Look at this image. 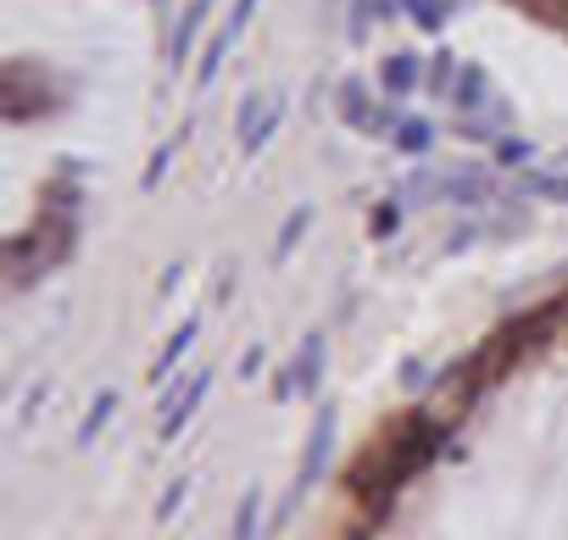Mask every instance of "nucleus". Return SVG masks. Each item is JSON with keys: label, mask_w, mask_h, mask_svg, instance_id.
Wrapping results in <instances>:
<instances>
[{"label": "nucleus", "mask_w": 568, "mask_h": 540, "mask_svg": "<svg viewBox=\"0 0 568 540\" xmlns=\"http://www.w3.org/2000/svg\"><path fill=\"white\" fill-rule=\"evenodd\" d=\"M446 446H452V429H446L441 418H430V413H412L391 440H379V446H373L362 463H351L346 484H351L357 502H368L373 513H385L396 490H402L418 468H430Z\"/></svg>", "instance_id": "f257e3e1"}, {"label": "nucleus", "mask_w": 568, "mask_h": 540, "mask_svg": "<svg viewBox=\"0 0 568 540\" xmlns=\"http://www.w3.org/2000/svg\"><path fill=\"white\" fill-rule=\"evenodd\" d=\"M335 434H341V413H335V402H318V418H312V434H307V452H301L296 484H291V496H284V507H279L273 529L291 524V518H296V507L307 502V490L329 474V457H335Z\"/></svg>", "instance_id": "f03ea898"}, {"label": "nucleus", "mask_w": 568, "mask_h": 540, "mask_svg": "<svg viewBox=\"0 0 568 540\" xmlns=\"http://www.w3.org/2000/svg\"><path fill=\"white\" fill-rule=\"evenodd\" d=\"M335 112H341L346 128L373 134V139H391V128L402 118V107L385 101V95H373V84H362V78H341L335 84Z\"/></svg>", "instance_id": "7ed1b4c3"}, {"label": "nucleus", "mask_w": 568, "mask_h": 540, "mask_svg": "<svg viewBox=\"0 0 568 540\" xmlns=\"http://www.w3.org/2000/svg\"><path fill=\"white\" fill-rule=\"evenodd\" d=\"M207 390H212V368H196L184 384H168L162 390V424H157V434L162 440H178L189 429V418H196V407L207 402Z\"/></svg>", "instance_id": "20e7f679"}, {"label": "nucleus", "mask_w": 568, "mask_h": 540, "mask_svg": "<svg viewBox=\"0 0 568 540\" xmlns=\"http://www.w3.org/2000/svg\"><path fill=\"white\" fill-rule=\"evenodd\" d=\"M423 73H430V57L423 51H391L385 62H379V95H385V101H412V89H423Z\"/></svg>", "instance_id": "39448f33"}, {"label": "nucleus", "mask_w": 568, "mask_h": 540, "mask_svg": "<svg viewBox=\"0 0 568 540\" xmlns=\"http://www.w3.org/2000/svg\"><path fill=\"white\" fill-rule=\"evenodd\" d=\"M212 7H218V0H189V7L178 12V28L168 34V62H173V68H184L189 57H196V45H207L201 34H207V23H212Z\"/></svg>", "instance_id": "423d86ee"}, {"label": "nucleus", "mask_w": 568, "mask_h": 540, "mask_svg": "<svg viewBox=\"0 0 568 540\" xmlns=\"http://www.w3.org/2000/svg\"><path fill=\"white\" fill-rule=\"evenodd\" d=\"M323 363H329V334L323 329H312V334H301V346H296V384H301V396L307 402H318V390H323Z\"/></svg>", "instance_id": "0eeeda50"}, {"label": "nucleus", "mask_w": 568, "mask_h": 540, "mask_svg": "<svg viewBox=\"0 0 568 540\" xmlns=\"http://www.w3.org/2000/svg\"><path fill=\"white\" fill-rule=\"evenodd\" d=\"M452 112L457 118H473V112H491V73L480 62H468L452 84Z\"/></svg>", "instance_id": "6e6552de"}, {"label": "nucleus", "mask_w": 568, "mask_h": 540, "mask_svg": "<svg viewBox=\"0 0 568 540\" xmlns=\"http://www.w3.org/2000/svg\"><path fill=\"white\" fill-rule=\"evenodd\" d=\"M196 340H201V318H184V323H178V334L162 346L157 368H151V384H168V379L178 373V363H184L189 352H196Z\"/></svg>", "instance_id": "1a4fd4ad"}, {"label": "nucleus", "mask_w": 568, "mask_h": 540, "mask_svg": "<svg viewBox=\"0 0 568 540\" xmlns=\"http://www.w3.org/2000/svg\"><path fill=\"white\" fill-rule=\"evenodd\" d=\"M391 151H402V157H430V151H435V123L402 112L396 128H391Z\"/></svg>", "instance_id": "9d476101"}, {"label": "nucleus", "mask_w": 568, "mask_h": 540, "mask_svg": "<svg viewBox=\"0 0 568 540\" xmlns=\"http://www.w3.org/2000/svg\"><path fill=\"white\" fill-rule=\"evenodd\" d=\"M312 218H318V207L312 201H301V207H291V218L279 223V240H273V262H291L296 257V245L307 240V229H312Z\"/></svg>", "instance_id": "9b49d317"}, {"label": "nucleus", "mask_w": 568, "mask_h": 540, "mask_svg": "<svg viewBox=\"0 0 568 540\" xmlns=\"http://www.w3.org/2000/svg\"><path fill=\"white\" fill-rule=\"evenodd\" d=\"M452 7H457V0H396V12L412 28H423V34H441L452 23Z\"/></svg>", "instance_id": "f8f14e48"}, {"label": "nucleus", "mask_w": 568, "mask_h": 540, "mask_svg": "<svg viewBox=\"0 0 568 540\" xmlns=\"http://www.w3.org/2000/svg\"><path fill=\"white\" fill-rule=\"evenodd\" d=\"M112 413H118V390H101V396H95L89 402V413H84V424H78V452H89L95 446V440H101L107 434V424H112Z\"/></svg>", "instance_id": "ddd939ff"}, {"label": "nucleus", "mask_w": 568, "mask_h": 540, "mask_svg": "<svg viewBox=\"0 0 568 540\" xmlns=\"http://www.w3.org/2000/svg\"><path fill=\"white\" fill-rule=\"evenodd\" d=\"M229 51H234V39H229V28H218V34H207V45H201V62H196V89H212V84H218V73H223V62H229Z\"/></svg>", "instance_id": "4468645a"}, {"label": "nucleus", "mask_w": 568, "mask_h": 540, "mask_svg": "<svg viewBox=\"0 0 568 540\" xmlns=\"http://www.w3.org/2000/svg\"><path fill=\"white\" fill-rule=\"evenodd\" d=\"M457 73H462V68H457V57H452V51H435V57H430V73H423V89H430L435 101H452Z\"/></svg>", "instance_id": "2eb2a0df"}, {"label": "nucleus", "mask_w": 568, "mask_h": 540, "mask_svg": "<svg viewBox=\"0 0 568 540\" xmlns=\"http://www.w3.org/2000/svg\"><path fill=\"white\" fill-rule=\"evenodd\" d=\"M524 195H541V201H563V207H568V168H563V173L524 168Z\"/></svg>", "instance_id": "dca6fc26"}, {"label": "nucleus", "mask_w": 568, "mask_h": 540, "mask_svg": "<svg viewBox=\"0 0 568 540\" xmlns=\"http://www.w3.org/2000/svg\"><path fill=\"white\" fill-rule=\"evenodd\" d=\"M284 112H291V101H284V95H273V107L262 112V123H257V128H251V139L240 145V151H246V157H262V151H268V139L279 134V123H284Z\"/></svg>", "instance_id": "f3484780"}, {"label": "nucleus", "mask_w": 568, "mask_h": 540, "mask_svg": "<svg viewBox=\"0 0 568 540\" xmlns=\"http://www.w3.org/2000/svg\"><path fill=\"white\" fill-rule=\"evenodd\" d=\"M491 157H496L502 168H535V139H524V134H502V139L491 145Z\"/></svg>", "instance_id": "a211bd4d"}, {"label": "nucleus", "mask_w": 568, "mask_h": 540, "mask_svg": "<svg viewBox=\"0 0 568 540\" xmlns=\"http://www.w3.org/2000/svg\"><path fill=\"white\" fill-rule=\"evenodd\" d=\"M257 524H262V490L251 484L246 496H240V507H234V529H229V540H257Z\"/></svg>", "instance_id": "6ab92c4d"}, {"label": "nucleus", "mask_w": 568, "mask_h": 540, "mask_svg": "<svg viewBox=\"0 0 568 540\" xmlns=\"http://www.w3.org/2000/svg\"><path fill=\"white\" fill-rule=\"evenodd\" d=\"M273 107V95H262V89H251L246 101H240V112H234V134H240V145L251 139V128L262 123V112Z\"/></svg>", "instance_id": "aec40b11"}, {"label": "nucleus", "mask_w": 568, "mask_h": 540, "mask_svg": "<svg viewBox=\"0 0 568 540\" xmlns=\"http://www.w3.org/2000/svg\"><path fill=\"white\" fill-rule=\"evenodd\" d=\"M178 145H184V134H173V139L157 145V157L146 162V189H162V179H168V168H173V157H178Z\"/></svg>", "instance_id": "412c9836"}, {"label": "nucleus", "mask_w": 568, "mask_h": 540, "mask_svg": "<svg viewBox=\"0 0 568 540\" xmlns=\"http://www.w3.org/2000/svg\"><path fill=\"white\" fill-rule=\"evenodd\" d=\"M257 7H262V0H234V7H229V23H223V28H229V39H234V45H240V39H246V28L257 23Z\"/></svg>", "instance_id": "4be33fe9"}, {"label": "nucleus", "mask_w": 568, "mask_h": 540, "mask_svg": "<svg viewBox=\"0 0 568 540\" xmlns=\"http://www.w3.org/2000/svg\"><path fill=\"white\" fill-rule=\"evenodd\" d=\"M184 496H189V479L178 474V479H173V484L162 490V502H157V524H168V518H173V513L184 507Z\"/></svg>", "instance_id": "5701e85b"}, {"label": "nucleus", "mask_w": 568, "mask_h": 540, "mask_svg": "<svg viewBox=\"0 0 568 540\" xmlns=\"http://www.w3.org/2000/svg\"><path fill=\"white\" fill-rule=\"evenodd\" d=\"M402 212H407L402 201H385V207H379V212H373V234H379V240H391V229L402 223Z\"/></svg>", "instance_id": "b1692460"}, {"label": "nucleus", "mask_w": 568, "mask_h": 540, "mask_svg": "<svg viewBox=\"0 0 568 540\" xmlns=\"http://www.w3.org/2000/svg\"><path fill=\"white\" fill-rule=\"evenodd\" d=\"M234 279H240V268H234V262H218V284H212V302H218V307L234 302Z\"/></svg>", "instance_id": "393cba45"}, {"label": "nucleus", "mask_w": 568, "mask_h": 540, "mask_svg": "<svg viewBox=\"0 0 568 540\" xmlns=\"http://www.w3.org/2000/svg\"><path fill=\"white\" fill-rule=\"evenodd\" d=\"M402 384L407 390H423V384H430V373H423V363L412 357V363H402Z\"/></svg>", "instance_id": "a878e982"}, {"label": "nucleus", "mask_w": 568, "mask_h": 540, "mask_svg": "<svg viewBox=\"0 0 568 540\" xmlns=\"http://www.w3.org/2000/svg\"><path fill=\"white\" fill-rule=\"evenodd\" d=\"M262 363H268V352H262V346H251V352L240 357V379H257V373H262Z\"/></svg>", "instance_id": "bb28decb"}, {"label": "nucleus", "mask_w": 568, "mask_h": 540, "mask_svg": "<svg viewBox=\"0 0 568 540\" xmlns=\"http://www.w3.org/2000/svg\"><path fill=\"white\" fill-rule=\"evenodd\" d=\"M151 7H157V12H162V7H168V0H151Z\"/></svg>", "instance_id": "cd10ccee"}]
</instances>
